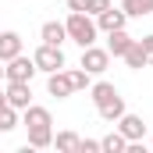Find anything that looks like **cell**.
<instances>
[{"mask_svg":"<svg viewBox=\"0 0 153 153\" xmlns=\"http://www.w3.org/2000/svg\"><path fill=\"white\" fill-rule=\"evenodd\" d=\"M22 125H25V132H29V146L32 150H46V146H53V117L46 107H36V103H29L25 107V117H22Z\"/></svg>","mask_w":153,"mask_h":153,"instance_id":"1","label":"cell"},{"mask_svg":"<svg viewBox=\"0 0 153 153\" xmlns=\"http://www.w3.org/2000/svg\"><path fill=\"white\" fill-rule=\"evenodd\" d=\"M64 29H68V39L78 43V46H93L96 36H100L96 18H93V14H85V11H71V14H68V22H64Z\"/></svg>","mask_w":153,"mask_h":153,"instance_id":"2","label":"cell"},{"mask_svg":"<svg viewBox=\"0 0 153 153\" xmlns=\"http://www.w3.org/2000/svg\"><path fill=\"white\" fill-rule=\"evenodd\" d=\"M32 61H36V71H61L64 68V50L61 46H50V43H39L36 53H32Z\"/></svg>","mask_w":153,"mask_h":153,"instance_id":"3","label":"cell"},{"mask_svg":"<svg viewBox=\"0 0 153 153\" xmlns=\"http://www.w3.org/2000/svg\"><path fill=\"white\" fill-rule=\"evenodd\" d=\"M82 68L89 71V75H103L107 68H111V53H107V46H82Z\"/></svg>","mask_w":153,"mask_h":153,"instance_id":"4","label":"cell"},{"mask_svg":"<svg viewBox=\"0 0 153 153\" xmlns=\"http://www.w3.org/2000/svg\"><path fill=\"white\" fill-rule=\"evenodd\" d=\"M32 75H36V61L25 57V53L11 57L7 68H4V78H7V82H32Z\"/></svg>","mask_w":153,"mask_h":153,"instance_id":"5","label":"cell"},{"mask_svg":"<svg viewBox=\"0 0 153 153\" xmlns=\"http://www.w3.org/2000/svg\"><path fill=\"white\" fill-rule=\"evenodd\" d=\"M114 125H117V132H121V135H125L128 143H139V139L146 135V121H143L139 114H128V111H125V114L117 117Z\"/></svg>","mask_w":153,"mask_h":153,"instance_id":"6","label":"cell"},{"mask_svg":"<svg viewBox=\"0 0 153 153\" xmlns=\"http://www.w3.org/2000/svg\"><path fill=\"white\" fill-rule=\"evenodd\" d=\"M46 93L50 96H57V100H68L71 93H75V85H71V75L61 68V71H50L46 75Z\"/></svg>","mask_w":153,"mask_h":153,"instance_id":"7","label":"cell"},{"mask_svg":"<svg viewBox=\"0 0 153 153\" xmlns=\"http://www.w3.org/2000/svg\"><path fill=\"white\" fill-rule=\"evenodd\" d=\"M4 93H7V103H11L14 111H25V107L32 103V89H29V82H7Z\"/></svg>","mask_w":153,"mask_h":153,"instance_id":"8","label":"cell"},{"mask_svg":"<svg viewBox=\"0 0 153 153\" xmlns=\"http://www.w3.org/2000/svg\"><path fill=\"white\" fill-rule=\"evenodd\" d=\"M125 25H128V14H125L121 7H114V4H111L103 14H96V29H100V32H114V29H125Z\"/></svg>","mask_w":153,"mask_h":153,"instance_id":"9","label":"cell"},{"mask_svg":"<svg viewBox=\"0 0 153 153\" xmlns=\"http://www.w3.org/2000/svg\"><path fill=\"white\" fill-rule=\"evenodd\" d=\"M132 43H135V39L128 36L125 29H114V32H107V53H111V57H125Z\"/></svg>","mask_w":153,"mask_h":153,"instance_id":"10","label":"cell"},{"mask_svg":"<svg viewBox=\"0 0 153 153\" xmlns=\"http://www.w3.org/2000/svg\"><path fill=\"white\" fill-rule=\"evenodd\" d=\"M22 53V36L18 32H0V61L7 64L11 57H18Z\"/></svg>","mask_w":153,"mask_h":153,"instance_id":"11","label":"cell"},{"mask_svg":"<svg viewBox=\"0 0 153 153\" xmlns=\"http://www.w3.org/2000/svg\"><path fill=\"white\" fill-rule=\"evenodd\" d=\"M39 39H43V43H50V46H61V43L68 39V29H64V22H46V25L39 29Z\"/></svg>","mask_w":153,"mask_h":153,"instance_id":"12","label":"cell"},{"mask_svg":"<svg viewBox=\"0 0 153 153\" xmlns=\"http://www.w3.org/2000/svg\"><path fill=\"white\" fill-rule=\"evenodd\" d=\"M89 96H93V103H96V107H103V103L117 100L121 93L114 89V82H96V85H89Z\"/></svg>","mask_w":153,"mask_h":153,"instance_id":"13","label":"cell"},{"mask_svg":"<svg viewBox=\"0 0 153 153\" xmlns=\"http://www.w3.org/2000/svg\"><path fill=\"white\" fill-rule=\"evenodd\" d=\"M121 11L128 18H150L153 14V0H121Z\"/></svg>","mask_w":153,"mask_h":153,"instance_id":"14","label":"cell"},{"mask_svg":"<svg viewBox=\"0 0 153 153\" xmlns=\"http://www.w3.org/2000/svg\"><path fill=\"white\" fill-rule=\"evenodd\" d=\"M100 150L103 153H125L128 150V139H125L121 132H107V135L100 139Z\"/></svg>","mask_w":153,"mask_h":153,"instance_id":"15","label":"cell"},{"mask_svg":"<svg viewBox=\"0 0 153 153\" xmlns=\"http://www.w3.org/2000/svg\"><path fill=\"white\" fill-rule=\"evenodd\" d=\"M125 64H128L132 71H143V68H150V64H146V53H143V46H139V39L128 46V53H125Z\"/></svg>","mask_w":153,"mask_h":153,"instance_id":"16","label":"cell"},{"mask_svg":"<svg viewBox=\"0 0 153 153\" xmlns=\"http://www.w3.org/2000/svg\"><path fill=\"white\" fill-rule=\"evenodd\" d=\"M78 143H82V139H78L75 132H57V135H53V146L61 153H78Z\"/></svg>","mask_w":153,"mask_h":153,"instance_id":"17","label":"cell"},{"mask_svg":"<svg viewBox=\"0 0 153 153\" xmlns=\"http://www.w3.org/2000/svg\"><path fill=\"white\" fill-rule=\"evenodd\" d=\"M96 114L103 117V121H111V125H114L117 117L125 114V100L117 96V100H111V103H103V107H96Z\"/></svg>","mask_w":153,"mask_h":153,"instance_id":"18","label":"cell"},{"mask_svg":"<svg viewBox=\"0 0 153 153\" xmlns=\"http://www.w3.org/2000/svg\"><path fill=\"white\" fill-rule=\"evenodd\" d=\"M18 125H22V121H18V111H14L11 103H4V107H0V135H4V132H14Z\"/></svg>","mask_w":153,"mask_h":153,"instance_id":"19","label":"cell"},{"mask_svg":"<svg viewBox=\"0 0 153 153\" xmlns=\"http://www.w3.org/2000/svg\"><path fill=\"white\" fill-rule=\"evenodd\" d=\"M68 75H71V85H75V93H78V89H89V85H93V75H89L85 68H75V71H68Z\"/></svg>","mask_w":153,"mask_h":153,"instance_id":"20","label":"cell"},{"mask_svg":"<svg viewBox=\"0 0 153 153\" xmlns=\"http://www.w3.org/2000/svg\"><path fill=\"white\" fill-rule=\"evenodd\" d=\"M78 153H103L100 150V139H82L78 143Z\"/></svg>","mask_w":153,"mask_h":153,"instance_id":"21","label":"cell"},{"mask_svg":"<svg viewBox=\"0 0 153 153\" xmlns=\"http://www.w3.org/2000/svg\"><path fill=\"white\" fill-rule=\"evenodd\" d=\"M107 7H111V0H89V11H85V14H93V18H96V14H103Z\"/></svg>","mask_w":153,"mask_h":153,"instance_id":"22","label":"cell"},{"mask_svg":"<svg viewBox=\"0 0 153 153\" xmlns=\"http://www.w3.org/2000/svg\"><path fill=\"white\" fill-rule=\"evenodd\" d=\"M139 46H143V53H146V64H153V36H143Z\"/></svg>","mask_w":153,"mask_h":153,"instance_id":"23","label":"cell"},{"mask_svg":"<svg viewBox=\"0 0 153 153\" xmlns=\"http://www.w3.org/2000/svg\"><path fill=\"white\" fill-rule=\"evenodd\" d=\"M68 11H89V0H68Z\"/></svg>","mask_w":153,"mask_h":153,"instance_id":"24","label":"cell"},{"mask_svg":"<svg viewBox=\"0 0 153 153\" xmlns=\"http://www.w3.org/2000/svg\"><path fill=\"white\" fill-rule=\"evenodd\" d=\"M0 64H4V61H0ZM0 78H4V68H0Z\"/></svg>","mask_w":153,"mask_h":153,"instance_id":"25","label":"cell"}]
</instances>
